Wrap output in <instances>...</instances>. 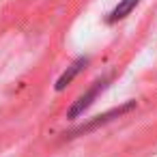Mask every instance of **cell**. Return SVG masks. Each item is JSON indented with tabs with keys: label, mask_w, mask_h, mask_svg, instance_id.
Masks as SVG:
<instances>
[{
	"label": "cell",
	"mask_w": 157,
	"mask_h": 157,
	"mask_svg": "<svg viewBox=\"0 0 157 157\" xmlns=\"http://www.w3.org/2000/svg\"><path fill=\"white\" fill-rule=\"evenodd\" d=\"M103 88H105V80H99V82H95V86H93V88H90L86 95H82V97L78 99V103H75V105L69 110V118H75L78 114H82V112H84V110H86V108L93 103V99H95V97H97V95H99Z\"/></svg>",
	"instance_id": "obj_1"
},
{
	"label": "cell",
	"mask_w": 157,
	"mask_h": 157,
	"mask_svg": "<svg viewBox=\"0 0 157 157\" xmlns=\"http://www.w3.org/2000/svg\"><path fill=\"white\" fill-rule=\"evenodd\" d=\"M138 2H140V0H121V2L112 9V13H110L108 22H110V24H114V22L123 20V17H127V15L136 9V5H138Z\"/></svg>",
	"instance_id": "obj_2"
},
{
	"label": "cell",
	"mask_w": 157,
	"mask_h": 157,
	"mask_svg": "<svg viewBox=\"0 0 157 157\" xmlns=\"http://www.w3.org/2000/svg\"><path fill=\"white\" fill-rule=\"evenodd\" d=\"M84 65H86V58H78V60L69 67V71H65V73L60 75V80L56 82V90H63V88H65V86H67V84H69V82H71L80 71H82V67H84Z\"/></svg>",
	"instance_id": "obj_3"
}]
</instances>
